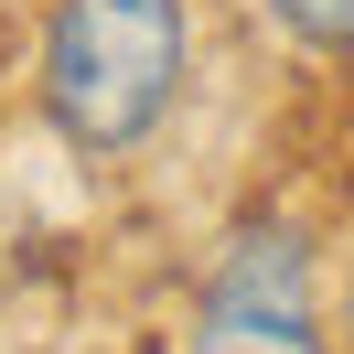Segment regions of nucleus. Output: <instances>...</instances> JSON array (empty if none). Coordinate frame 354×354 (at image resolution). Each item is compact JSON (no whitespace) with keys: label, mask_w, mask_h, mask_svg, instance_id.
<instances>
[{"label":"nucleus","mask_w":354,"mask_h":354,"mask_svg":"<svg viewBox=\"0 0 354 354\" xmlns=\"http://www.w3.org/2000/svg\"><path fill=\"white\" fill-rule=\"evenodd\" d=\"M183 97V0H54L44 118L86 161H118Z\"/></svg>","instance_id":"obj_1"},{"label":"nucleus","mask_w":354,"mask_h":354,"mask_svg":"<svg viewBox=\"0 0 354 354\" xmlns=\"http://www.w3.org/2000/svg\"><path fill=\"white\" fill-rule=\"evenodd\" d=\"M183 354H322V279L301 225H236L194 301Z\"/></svg>","instance_id":"obj_2"},{"label":"nucleus","mask_w":354,"mask_h":354,"mask_svg":"<svg viewBox=\"0 0 354 354\" xmlns=\"http://www.w3.org/2000/svg\"><path fill=\"white\" fill-rule=\"evenodd\" d=\"M268 11H279L290 44H311V54H354V0H268Z\"/></svg>","instance_id":"obj_3"}]
</instances>
